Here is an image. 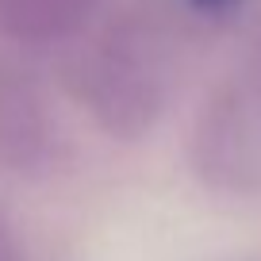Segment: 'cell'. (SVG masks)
Instances as JSON below:
<instances>
[{"mask_svg": "<svg viewBox=\"0 0 261 261\" xmlns=\"http://www.w3.org/2000/svg\"><path fill=\"white\" fill-rule=\"evenodd\" d=\"M180 65V35L158 4H130L92 31L73 85L92 119L112 135H139L162 115Z\"/></svg>", "mask_w": 261, "mask_h": 261, "instance_id": "6da1fadb", "label": "cell"}, {"mask_svg": "<svg viewBox=\"0 0 261 261\" xmlns=\"http://www.w3.org/2000/svg\"><path fill=\"white\" fill-rule=\"evenodd\" d=\"M196 158L212 180L261 188V62L234 77L204 112Z\"/></svg>", "mask_w": 261, "mask_h": 261, "instance_id": "7a4b0ae2", "label": "cell"}, {"mask_svg": "<svg viewBox=\"0 0 261 261\" xmlns=\"http://www.w3.org/2000/svg\"><path fill=\"white\" fill-rule=\"evenodd\" d=\"M100 0H0V31L19 42H58L77 35Z\"/></svg>", "mask_w": 261, "mask_h": 261, "instance_id": "3957f363", "label": "cell"}, {"mask_svg": "<svg viewBox=\"0 0 261 261\" xmlns=\"http://www.w3.org/2000/svg\"><path fill=\"white\" fill-rule=\"evenodd\" d=\"M46 112L31 96L16 73H0V150L19 158V165L31 158L50 154Z\"/></svg>", "mask_w": 261, "mask_h": 261, "instance_id": "277c9868", "label": "cell"}, {"mask_svg": "<svg viewBox=\"0 0 261 261\" xmlns=\"http://www.w3.org/2000/svg\"><path fill=\"white\" fill-rule=\"evenodd\" d=\"M0 261H23L19 242H16V234L8 230V223H4V219H0Z\"/></svg>", "mask_w": 261, "mask_h": 261, "instance_id": "5b68a950", "label": "cell"}, {"mask_svg": "<svg viewBox=\"0 0 261 261\" xmlns=\"http://www.w3.org/2000/svg\"><path fill=\"white\" fill-rule=\"evenodd\" d=\"M188 8H196V12H204V16H219V12H227V8H234L238 0H185Z\"/></svg>", "mask_w": 261, "mask_h": 261, "instance_id": "8992f818", "label": "cell"}]
</instances>
